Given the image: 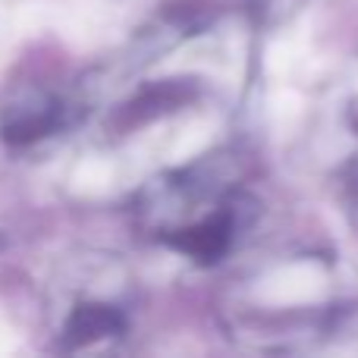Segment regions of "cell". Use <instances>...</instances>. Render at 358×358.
<instances>
[{
  "mask_svg": "<svg viewBox=\"0 0 358 358\" xmlns=\"http://www.w3.org/2000/svg\"><path fill=\"white\" fill-rule=\"evenodd\" d=\"M138 214L148 236L195 264L227 258L245 223L233 164L220 155L151 179L142 192Z\"/></svg>",
  "mask_w": 358,
  "mask_h": 358,
  "instance_id": "obj_1",
  "label": "cell"
},
{
  "mask_svg": "<svg viewBox=\"0 0 358 358\" xmlns=\"http://www.w3.org/2000/svg\"><path fill=\"white\" fill-rule=\"evenodd\" d=\"M54 336L66 352H107L120 349L132 334V280L123 264L92 258L57 280Z\"/></svg>",
  "mask_w": 358,
  "mask_h": 358,
  "instance_id": "obj_2",
  "label": "cell"
},
{
  "mask_svg": "<svg viewBox=\"0 0 358 358\" xmlns=\"http://www.w3.org/2000/svg\"><path fill=\"white\" fill-rule=\"evenodd\" d=\"M73 110L76 107H69L66 101L54 98V94H29V98L6 107L0 129H3V138L10 145L29 148V145L50 138L63 126L73 123Z\"/></svg>",
  "mask_w": 358,
  "mask_h": 358,
  "instance_id": "obj_3",
  "label": "cell"
}]
</instances>
